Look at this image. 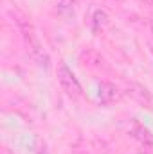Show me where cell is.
Instances as JSON below:
<instances>
[{
    "label": "cell",
    "instance_id": "cell-1",
    "mask_svg": "<svg viewBox=\"0 0 153 154\" xmlns=\"http://www.w3.org/2000/svg\"><path fill=\"white\" fill-rule=\"evenodd\" d=\"M58 82H60L61 90H63L70 99L76 100V99H79V97L83 95V88H81L77 77L74 75V72H72L65 63H61V65L58 66Z\"/></svg>",
    "mask_w": 153,
    "mask_h": 154
},
{
    "label": "cell",
    "instance_id": "cell-2",
    "mask_svg": "<svg viewBox=\"0 0 153 154\" xmlns=\"http://www.w3.org/2000/svg\"><path fill=\"white\" fill-rule=\"evenodd\" d=\"M11 16L15 18V23H16L18 31L22 32V36L25 39L27 47L38 43L36 34H34V27H33V23H31V18H27V14H25L24 11H20V9L15 7V9H11Z\"/></svg>",
    "mask_w": 153,
    "mask_h": 154
},
{
    "label": "cell",
    "instance_id": "cell-3",
    "mask_svg": "<svg viewBox=\"0 0 153 154\" xmlns=\"http://www.w3.org/2000/svg\"><path fill=\"white\" fill-rule=\"evenodd\" d=\"M97 95H99V100L103 104H106V106H110V104L121 100V90L115 86L114 82H101Z\"/></svg>",
    "mask_w": 153,
    "mask_h": 154
},
{
    "label": "cell",
    "instance_id": "cell-4",
    "mask_svg": "<svg viewBox=\"0 0 153 154\" xmlns=\"http://www.w3.org/2000/svg\"><path fill=\"white\" fill-rule=\"evenodd\" d=\"M132 136L144 147H153V133L142 124H133L130 129Z\"/></svg>",
    "mask_w": 153,
    "mask_h": 154
},
{
    "label": "cell",
    "instance_id": "cell-5",
    "mask_svg": "<svg viewBox=\"0 0 153 154\" xmlns=\"http://www.w3.org/2000/svg\"><path fill=\"white\" fill-rule=\"evenodd\" d=\"M128 95L142 104H150L151 102V95L148 93V90L144 86H139V84H130L128 86Z\"/></svg>",
    "mask_w": 153,
    "mask_h": 154
},
{
    "label": "cell",
    "instance_id": "cell-6",
    "mask_svg": "<svg viewBox=\"0 0 153 154\" xmlns=\"http://www.w3.org/2000/svg\"><path fill=\"white\" fill-rule=\"evenodd\" d=\"M106 22H108V14L105 13V11H96L94 13V27L96 29H99V27H105L106 25Z\"/></svg>",
    "mask_w": 153,
    "mask_h": 154
},
{
    "label": "cell",
    "instance_id": "cell-7",
    "mask_svg": "<svg viewBox=\"0 0 153 154\" xmlns=\"http://www.w3.org/2000/svg\"><path fill=\"white\" fill-rule=\"evenodd\" d=\"M2 154H9V152H7V151H5V149H4V151H2Z\"/></svg>",
    "mask_w": 153,
    "mask_h": 154
},
{
    "label": "cell",
    "instance_id": "cell-8",
    "mask_svg": "<svg viewBox=\"0 0 153 154\" xmlns=\"http://www.w3.org/2000/svg\"><path fill=\"white\" fill-rule=\"evenodd\" d=\"M151 32H153V22H151Z\"/></svg>",
    "mask_w": 153,
    "mask_h": 154
},
{
    "label": "cell",
    "instance_id": "cell-9",
    "mask_svg": "<svg viewBox=\"0 0 153 154\" xmlns=\"http://www.w3.org/2000/svg\"><path fill=\"white\" fill-rule=\"evenodd\" d=\"M79 154H86V152H79Z\"/></svg>",
    "mask_w": 153,
    "mask_h": 154
}]
</instances>
